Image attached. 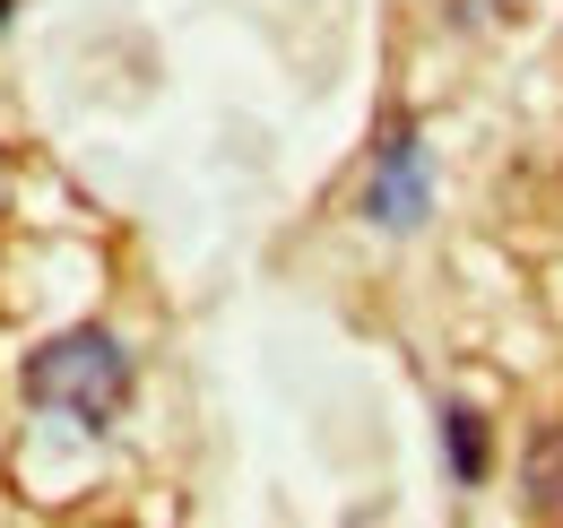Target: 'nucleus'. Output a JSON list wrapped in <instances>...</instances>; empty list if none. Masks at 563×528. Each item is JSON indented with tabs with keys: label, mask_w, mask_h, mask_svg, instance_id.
<instances>
[{
	"label": "nucleus",
	"mask_w": 563,
	"mask_h": 528,
	"mask_svg": "<svg viewBox=\"0 0 563 528\" xmlns=\"http://www.w3.org/2000/svg\"><path fill=\"white\" fill-rule=\"evenodd\" d=\"M26 398L53 407V416H70V425H113L131 407V355L104 330H70L26 364Z\"/></svg>",
	"instance_id": "obj_1"
},
{
	"label": "nucleus",
	"mask_w": 563,
	"mask_h": 528,
	"mask_svg": "<svg viewBox=\"0 0 563 528\" xmlns=\"http://www.w3.org/2000/svg\"><path fill=\"white\" fill-rule=\"evenodd\" d=\"M417 208H424V165H417V139L399 131L390 156H382V174H373V217L382 226H417Z\"/></svg>",
	"instance_id": "obj_2"
},
{
	"label": "nucleus",
	"mask_w": 563,
	"mask_h": 528,
	"mask_svg": "<svg viewBox=\"0 0 563 528\" xmlns=\"http://www.w3.org/2000/svg\"><path fill=\"white\" fill-rule=\"evenodd\" d=\"M451 468L460 476H486V425L477 416H451Z\"/></svg>",
	"instance_id": "obj_4"
},
{
	"label": "nucleus",
	"mask_w": 563,
	"mask_h": 528,
	"mask_svg": "<svg viewBox=\"0 0 563 528\" xmlns=\"http://www.w3.org/2000/svg\"><path fill=\"white\" fill-rule=\"evenodd\" d=\"M529 494H538V512H563V425L529 451Z\"/></svg>",
	"instance_id": "obj_3"
},
{
	"label": "nucleus",
	"mask_w": 563,
	"mask_h": 528,
	"mask_svg": "<svg viewBox=\"0 0 563 528\" xmlns=\"http://www.w3.org/2000/svg\"><path fill=\"white\" fill-rule=\"evenodd\" d=\"M0 18H9V0H0Z\"/></svg>",
	"instance_id": "obj_5"
}]
</instances>
